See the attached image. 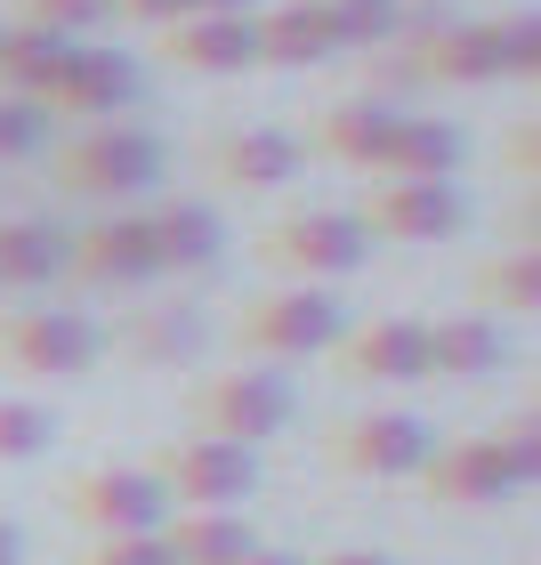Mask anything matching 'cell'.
Masks as SVG:
<instances>
[{
	"label": "cell",
	"instance_id": "obj_1",
	"mask_svg": "<svg viewBox=\"0 0 541 565\" xmlns=\"http://www.w3.org/2000/svg\"><path fill=\"white\" fill-rule=\"evenodd\" d=\"M170 153L153 130H138V121H89L82 138H73L57 153V186L82 194V202H138L162 186Z\"/></svg>",
	"mask_w": 541,
	"mask_h": 565
},
{
	"label": "cell",
	"instance_id": "obj_2",
	"mask_svg": "<svg viewBox=\"0 0 541 565\" xmlns=\"http://www.w3.org/2000/svg\"><path fill=\"white\" fill-rule=\"evenodd\" d=\"M235 340H243V355H259V364H307V355H331L348 340V307L331 291H316V282L259 291L235 316Z\"/></svg>",
	"mask_w": 541,
	"mask_h": 565
},
{
	"label": "cell",
	"instance_id": "obj_3",
	"mask_svg": "<svg viewBox=\"0 0 541 565\" xmlns=\"http://www.w3.org/2000/svg\"><path fill=\"white\" fill-rule=\"evenodd\" d=\"M153 477H162V493L178 509H243L259 493V452L251 445H226V436H170L162 452L146 460Z\"/></svg>",
	"mask_w": 541,
	"mask_h": 565
},
{
	"label": "cell",
	"instance_id": "obj_4",
	"mask_svg": "<svg viewBox=\"0 0 541 565\" xmlns=\"http://www.w3.org/2000/svg\"><path fill=\"white\" fill-rule=\"evenodd\" d=\"M97 355H106V331L82 307H24L0 323V364L24 380H89Z\"/></svg>",
	"mask_w": 541,
	"mask_h": 565
},
{
	"label": "cell",
	"instance_id": "obj_5",
	"mask_svg": "<svg viewBox=\"0 0 541 565\" xmlns=\"http://www.w3.org/2000/svg\"><path fill=\"white\" fill-rule=\"evenodd\" d=\"M291 413H299L291 380L267 372V364L219 372V380H202V388H194V428L202 436H226V445H251V452H259L267 436L291 428Z\"/></svg>",
	"mask_w": 541,
	"mask_h": 565
},
{
	"label": "cell",
	"instance_id": "obj_6",
	"mask_svg": "<svg viewBox=\"0 0 541 565\" xmlns=\"http://www.w3.org/2000/svg\"><path fill=\"white\" fill-rule=\"evenodd\" d=\"M267 267L275 275H299V282H340L372 259V235H364V218L356 211H291V218H275L267 226Z\"/></svg>",
	"mask_w": 541,
	"mask_h": 565
},
{
	"label": "cell",
	"instance_id": "obj_7",
	"mask_svg": "<svg viewBox=\"0 0 541 565\" xmlns=\"http://www.w3.org/2000/svg\"><path fill=\"white\" fill-rule=\"evenodd\" d=\"M73 525H89L97 542L106 533H162L170 525V493H162V477L146 469V460H106V469H89V477H73Z\"/></svg>",
	"mask_w": 541,
	"mask_h": 565
},
{
	"label": "cell",
	"instance_id": "obj_8",
	"mask_svg": "<svg viewBox=\"0 0 541 565\" xmlns=\"http://www.w3.org/2000/svg\"><path fill=\"white\" fill-rule=\"evenodd\" d=\"M356 218H364V235H389V243H445L469 226V194L453 178H380Z\"/></svg>",
	"mask_w": 541,
	"mask_h": 565
},
{
	"label": "cell",
	"instance_id": "obj_9",
	"mask_svg": "<svg viewBox=\"0 0 541 565\" xmlns=\"http://www.w3.org/2000/svg\"><path fill=\"white\" fill-rule=\"evenodd\" d=\"M323 452L340 460L348 477H421V460L436 452V436L428 420H412V413H356L323 436Z\"/></svg>",
	"mask_w": 541,
	"mask_h": 565
},
{
	"label": "cell",
	"instance_id": "obj_10",
	"mask_svg": "<svg viewBox=\"0 0 541 565\" xmlns=\"http://www.w3.org/2000/svg\"><path fill=\"white\" fill-rule=\"evenodd\" d=\"M331 355H340V372L364 380V388H404V380H428V323L421 316H372Z\"/></svg>",
	"mask_w": 541,
	"mask_h": 565
},
{
	"label": "cell",
	"instance_id": "obj_11",
	"mask_svg": "<svg viewBox=\"0 0 541 565\" xmlns=\"http://www.w3.org/2000/svg\"><path fill=\"white\" fill-rule=\"evenodd\" d=\"M130 97H138V57H121V49H97V41H73L41 106H49V114H89V121H114L121 106H130Z\"/></svg>",
	"mask_w": 541,
	"mask_h": 565
},
{
	"label": "cell",
	"instance_id": "obj_12",
	"mask_svg": "<svg viewBox=\"0 0 541 565\" xmlns=\"http://www.w3.org/2000/svg\"><path fill=\"white\" fill-rule=\"evenodd\" d=\"M65 275H82V282H146V275H162L146 211H114V218L82 226V235L65 243Z\"/></svg>",
	"mask_w": 541,
	"mask_h": 565
},
{
	"label": "cell",
	"instance_id": "obj_13",
	"mask_svg": "<svg viewBox=\"0 0 541 565\" xmlns=\"http://www.w3.org/2000/svg\"><path fill=\"white\" fill-rule=\"evenodd\" d=\"M307 170V146L291 130H226L211 146V178L219 186H235V194H267V186H291V178Z\"/></svg>",
	"mask_w": 541,
	"mask_h": 565
},
{
	"label": "cell",
	"instance_id": "obj_14",
	"mask_svg": "<svg viewBox=\"0 0 541 565\" xmlns=\"http://www.w3.org/2000/svg\"><path fill=\"white\" fill-rule=\"evenodd\" d=\"M421 484H428V501H445V509H494V501L518 493L509 469H501V452L485 445V436H469V445H436L421 460Z\"/></svg>",
	"mask_w": 541,
	"mask_h": 565
},
{
	"label": "cell",
	"instance_id": "obj_15",
	"mask_svg": "<svg viewBox=\"0 0 541 565\" xmlns=\"http://www.w3.org/2000/svg\"><path fill=\"white\" fill-rule=\"evenodd\" d=\"M146 226H153V259H162V275H194V267L226 259V218L211 211V202H194V194H170L162 211H146Z\"/></svg>",
	"mask_w": 541,
	"mask_h": 565
},
{
	"label": "cell",
	"instance_id": "obj_16",
	"mask_svg": "<svg viewBox=\"0 0 541 565\" xmlns=\"http://www.w3.org/2000/svg\"><path fill=\"white\" fill-rule=\"evenodd\" d=\"M162 57L226 82V73L259 65V41H251V17H178V24H162Z\"/></svg>",
	"mask_w": 541,
	"mask_h": 565
},
{
	"label": "cell",
	"instance_id": "obj_17",
	"mask_svg": "<svg viewBox=\"0 0 541 565\" xmlns=\"http://www.w3.org/2000/svg\"><path fill=\"white\" fill-rule=\"evenodd\" d=\"M501 364H509V331L494 316L460 307V316H436L428 323V380H485Z\"/></svg>",
	"mask_w": 541,
	"mask_h": 565
},
{
	"label": "cell",
	"instance_id": "obj_18",
	"mask_svg": "<svg viewBox=\"0 0 541 565\" xmlns=\"http://www.w3.org/2000/svg\"><path fill=\"white\" fill-rule=\"evenodd\" d=\"M251 41H259V65L299 73V65L331 57V17H323V0H283V9L251 17Z\"/></svg>",
	"mask_w": 541,
	"mask_h": 565
},
{
	"label": "cell",
	"instance_id": "obj_19",
	"mask_svg": "<svg viewBox=\"0 0 541 565\" xmlns=\"http://www.w3.org/2000/svg\"><path fill=\"white\" fill-rule=\"evenodd\" d=\"M162 542H170L178 565H243L259 550V533H251L243 509H170Z\"/></svg>",
	"mask_w": 541,
	"mask_h": 565
},
{
	"label": "cell",
	"instance_id": "obj_20",
	"mask_svg": "<svg viewBox=\"0 0 541 565\" xmlns=\"http://www.w3.org/2000/svg\"><path fill=\"white\" fill-rule=\"evenodd\" d=\"M389 138H396V106L389 97H348V106H331L316 121V146L331 153V162H348V170H380Z\"/></svg>",
	"mask_w": 541,
	"mask_h": 565
},
{
	"label": "cell",
	"instance_id": "obj_21",
	"mask_svg": "<svg viewBox=\"0 0 541 565\" xmlns=\"http://www.w3.org/2000/svg\"><path fill=\"white\" fill-rule=\"evenodd\" d=\"M453 170H460V121L396 114V138L380 153V178H453Z\"/></svg>",
	"mask_w": 541,
	"mask_h": 565
},
{
	"label": "cell",
	"instance_id": "obj_22",
	"mask_svg": "<svg viewBox=\"0 0 541 565\" xmlns=\"http://www.w3.org/2000/svg\"><path fill=\"white\" fill-rule=\"evenodd\" d=\"M65 226L49 218H0V291H41L65 275Z\"/></svg>",
	"mask_w": 541,
	"mask_h": 565
},
{
	"label": "cell",
	"instance_id": "obj_23",
	"mask_svg": "<svg viewBox=\"0 0 541 565\" xmlns=\"http://www.w3.org/2000/svg\"><path fill=\"white\" fill-rule=\"evenodd\" d=\"M65 49L57 33H41V24H0V97H49V82H57V65H65Z\"/></svg>",
	"mask_w": 541,
	"mask_h": 565
},
{
	"label": "cell",
	"instance_id": "obj_24",
	"mask_svg": "<svg viewBox=\"0 0 541 565\" xmlns=\"http://www.w3.org/2000/svg\"><path fill=\"white\" fill-rule=\"evenodd\" d=\"M477 291H485V307H518V316H533V307H541V259H533V243L501 250V259L477 275Z\"/></svg>",
	"mask_w": 541,
	"mask_h": 565
},
{
	"label": "cell",
	"instance_id": "obj_25",
	"mask_svg": "<svg viewBox=\"0 0 541 565\" xmlns=\"http://www.w3.org/2000/svg\"><path fill=\"white\" fill-rule=\"evenodd\" d=\"M331 49H389L396 41V0H323Z\"/></svg>",
	"mask_w": 541,
	"mask_h": 565
},
{
	"label": "cell",
	"instance_id": "obj_26",
	"mask_svg": "<svg viewBox=\"0 0 541 565\" xmlns=\"http://www.w3.org/2000/svg\"><path fill=\"white\" fill-rule=\"evenodd\" d=\"M17 24H41L57 41H89L114 24V0H17Z\"/></svg>",
	"mask_w": 541,
	"mask_h": 565
},
{
	"label": "cell",
	"instance_id": "obj_27",
	"mask_svg": "<svg viewBox=\"0 0 541 565\" xmlns=\"http://www.w3.org/2000/svg\"><path fill=\"white\" fill-rule=\"evenodd\" d=\"M485 445L501 452V469H509V484H526V493L541 484V420H533V413H509V420H501L494 436H485Z\"/></svg>",
	"mask_w": 541,
	"mask_h": 565
},
{
	"label": "cell",
	"instance_id": "obj_28",
	"mask_svg": "<svg viewBox=\"0 0 541 565\" xmlns=\"http://www.w3.org/2000/svg\"><path fill=\"white\" fill-rule=\"evenodd\" d=\"M49 436H57V420L41 413V404L24 396H0V460H41Z\"/></svg>",
	"mask_w": 541,
	"mask_h": 565
},
{
	"label": "cell",
	"instance_id": "obj_29",
	"mask_svg": "<svg viewBox=\"0 0 541 565\" xmlns=\"http://www.w3.org/2000/svg\"><path fill=\"white\" fill-rule=\"evenodd\" d=\"M494 41H501V73H509V82H533V73H541V17L533 9L494 17Z\"/></svg>",
	"mask_w": 541,
	"mask_h": 565
},
{
	"label": "cell",
	"instance_id": "obj_30",
	"mask_svg": "<svg viewBox=\"0 0 541 565\" xmlns=\"http://www.w3.org/2000/svg\"><path fill=\"white\" fill-rule=\"evenodd\" d=\"M49 146V106L33 97H0V162H24V153Z\"/></svg>",
	"mask_w": 541,
	"mask_h": 565
},
{
	"label": "cell",
	"instance_id": "obj_31",
	"mask_svg": "<svg viewBox=\"0 0 541 565\" xmlns=\"http://www.w3.org/2000/svg\"><path fill=\"white\" fill-rule=\"evenodd\" d=\"M82 565H178L162 533H106V542H89Z\"/></svg>",
	"mask_w": 541,
	"mask_h": 565
},
{
	"label": "cell",
	"instance_id": "obj_32",
	"mask_svg": "<svg viewBox=\"0 0 541 565\" xmlns=\"http://www.w3.org/2000/svg\"><path fill=\"white\" fill-rule=\"evenodd\" d=\"M114 17L153 24V33H162V24H178V17H187V0H114Z\"/></svg>",
	"mask_w": 541,
	"mask_h": 565
},
{
	"label": "cell",
	"instance_id": "obj_33",
	"mask_svg": "<svg viewBox=\"0 0 541 565\" xmlns=\"http://www.w3.org/2000/svg\"><path fill=\"white\" fill-rule=\"evenodd\" d=\"M187 340H194V323H187V316H162V323L146 331V355H178Z\"/></svg>",
	"mask_w": 541,
	"mask_h": 565
},
{
	"label": "cell",
	"instance_id": "obj_34",
	"mask_svg": "<svg viewBox=\"0 0 541 565\" xmlns=\"http://www.w3.org/2000/svg\"><path fill=\"white\" fill-rule=\"evenodd\" d=\"M509 162H518V170L533 178V162H541V138H533V121H526V130H509Z\"/></svg>",
	"mask_w": 541,
	"mask_h": 565
},
{
	"label": "cell",
	"instance_id": "obj_35",
	"mask_svg": "<svg viewBox=\"0 0 541 565\" xmlns=\"http://www.w3.org/2000/svg\"><path fill=\"white\" fill-rule=\"evenodd\" d=\"M187 17H259V0H187Z\"/></svg>",
	"mask_w": 541,
	"mask_h": 565
},
{
	"label": "cell",
	"instance_id": "obj_36",
	"mask_svg": "<svg viewBox=\"0 0 541 565\" xmlns=\"http://www.w3.org/2000/svg\"><path fill=\"white\" fill-rule=\"evenodd\" d=\"M307 565H396L389 550H323V557H307Z\"/></svg>",
	"mask_w": 541,
	"mask_h": 565
},
{
	"label": "cell",
	"instance_id": "obj_37",
	"mask_svg": "<svg viewBox=\"0 0 541 565\" xmlns=\"http://www.w3.org/2000/svg\"><path fill=\"white\" fill-rule=\"evenodd\" d=\"M243 565H307V557H299V550H267V542H259V550H251Z\"/></svg>",
	"mask_w": 541,
	"mask_h": 565
},
{
	"label": "cell",
	"instance_id": "obj_38",
	"mask_svg": "<svg viewBox=\"0 0 541 565\" xmlns=\"http://www.w3.org/2000/svg\"><path fill=\"white\" fill-rule=\"evenodd\" d=\"M17 557H24V533H17L9 518H0V565H17Z\"/></svg>",
	"mask_w": 541,
	"mask_h": 565
},
{
	"label": "cell",
	"instance_id": "obj_39",
	"mask_svg": "<svg viewBox=\"0 0 541 565\" xmlns=\"http://www.w3.org/2000/svg\"><path fill=\"white\" fill-rule=\"evenodd\" d=\"M396 9H404V0H396Z\"/></svg>",
	"mask_w": 541,
	"mask_h": 565
}]
</instances>
